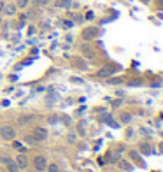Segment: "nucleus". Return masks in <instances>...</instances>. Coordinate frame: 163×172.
<instances>
[{
	"label": "nucleus",
	"mask_w": 163,
	"mask_h": 172,
	"mask_svg": "<svg viewBox=\"0 0 163 172\" xmlns=\"http://www.w3.org/2000/svg\"><path fill=\"white\" fill-rule=\"evenodd\" d=\"M119 120H121V123H128V121H132V116L128 114V113H123L119 116Z\"/></svg>",
	"instance_id": "nucleus-15"
},
{
	"label": "nucleus",
	"mask_w": 163,
	"mask_h": 172,
	"mask_svg": "<svg viewBox=\"0 0 163 172\" xmlns=\"http://www.w3.org/2000/svg\"><path fill=\"white\" fill-rule=\"evenodd\" d=\"M35 7H44V5H49L51 4V0H30Z\"/></svg>",
	"instance_id": "nucleus-12"
},
{
	"label": "nucleus",
	"mask_w": 163,
	"mask_h": 172,
	"mask_svg": "<svg viewBox=\"0 0 163 172\" xmlns=\"http://www.w3.org/2000/svg\"><path fill=\"white\" fill-rule=\"evenodd\" d=\"M100 35V30L97 27H88V28L83 30V39L84 41H93V39H97Z\"/></svg>",
	"instance_id": "nucleus-3"
},
{
	"label": "nucleus",
	"mask_w": 163,
	"mask_h": 172,
	"mask_svg": "<svg viewBox=\"0 0 163 172\" xmlns=\"http://www.w3.org/2000/svg\"><path fill=\"white\" fill-rule=\"evenodd\" d=\"M14 162H16V165L19 167V170H25V169L28 167V158H27V155H25V153H19V155H16Z\"/></svg>",
	"instance_id": "nucleus-5"
},
{
	"label": "nucleus",
	"mask_w": 163,
	"mask_h": 172,
	"mask_svg": "<svg viewBox=\"0 0 163 172\" xmlns=\"http://www.w3.org/2000/svg\"><path fill=\"white\" fill-rule=\"evenodd\" d=\"M58 118H60V120H62V121H63V125H70V116H67V114H62V116H58Z\"/></svg>",
	"instance_id": "nucleus-17"
},
{
	"label": "nucleus",
	"mask_w": 163,
	"mask_h": 172,
	"mask_svg": "<svg viewBox=\"0 0 163 172\" xmlns=\"http://www.w3.org/2000/svg\"><path fill=\"white\" fill-rule=\"evenodd\" d=\"M130 156L133 158L135 162H140V156H139V153H137V151H130Z\"/></svg>",
	"instance_id": "nucleus-19"
},
{
	"label": "nucleus",
	"mask_w": 163,
	"mask_h": 172,
	"mask_svg": "<svg viewBox=\"0 0 163 172\" xmlns=\"http://www.w3.org/2000/svg\"><path fill=\"white\" fill-rule=\"evenodd\" d=\"M0 135L4 141H14L16 139V128L14 127H9V125H4L0 128Z\"/></svg>",
	"instance_id": "nucleus-2"
},
{
	"label": "nucleus",
	"mask_w": 163,
	"mask_h": 172,
	"mask_svg": "<svg viewBox=\"0 0 163 172\" xmlns=\"http://www.w3.org/2000/svg\"><path fill=\"white\" fill-rule=\"evenodd\" d=\"M0 23H2V16H0Z\"/></svg>",
	"instance_id": "nucleus-26"
},
{
	"label": "nucleus",
	"mask_w": 163,
	"mask_h": 172,
	"mask_svg": "<svg viewBox=\"0 0 163 172\" xmlns=\"http://www.w3.org/2000/svg\"><path fill=\"white\" fill-rule=\"evenodd\" d=\"M48 135H49V134H48V128H44V127H34V130H32V137H34L35 142L46 141Z\"/></svg>",
	"instance_id": "nucleus-1"
},
{
	"label": "nucleus",
	"mask_w": 163,
	"mask_h": 172,
	"mask_svg": "<svg viewBox=\"0 0 163 172\" xmlns=\"http://www.w3.org/2000/svg\"><path fill=\"white\" fill-rule=\"evenodd\" d=\"M5 4H7L5 0H0V14H2V11H4V7H5Z\"/></svg>",
	"instance_id": "nucleus-22"
},
{
	"label": "nucleus",
	"mask_w": 163,
	"mask_h": 172,
	"mask_svg": "<svg viewBox=\"0 0 163 172\" xmlns=\"http://www.w3.org/2000/svg\"><path fill=\"white\" fill-rule=\"evenodd\" d=\"M74 65H76L77 69H81V70H88V62L83 60V58H79V56L74 58Z\"/></svg>",
	"instance_id": "nucleus-8"
},
{
	"label": "nucleus",
	"mask_w": 163,
	"mask_h": 172,
	"mask_svg": "<svg viewBox=\"0 0 163 172\" xmlns=\"http://www.w3.org/2000/svg\"><path fill=\"white\" fill-rule=\"evenodd\" d=\"M55 5L58 9H69L72 5V0H55Z\"/></svg>",
	"instance_id": "nucleus-9"
},
{
	"label": "nucleus",
	"mask_w": 163,
	"mask_h": 172,
	"mask_svg": "<svg viewBox=\"0 0 163 172\" xmlns=\"http://www.w3.org/2000/svg\"><path fill=\"white\" fill-rule=\"evenodd\" d=\"M9 160H11V156H7V155H0V162H2L4 165L7 163Z\"/></svg>",
	"instance_id": "nucleus-20"
},
{
	"label": "nucleus",
	"mask_w": 163,
	"mask_h": 172,
	"mask_svg": "<svg viewBox=\"0 0 163 172\" xmlns=\"http://www.w3.org/2000/svg\"><path fill=\"white\" fill-rule=\"evenodd\" d=\"M93 18H95V14H93V13H88V14H86V20H93Z\"/></svg>",
	"instance_id": "nucleus-24"
},
{
	"label": "nucleus",
	"mask_w": 163,
	"mask_h": 172,
	"mask_svg": "<svg viewBox=\"0 0 163 172\" xmlns=\"http://www.w3.org/2000/svg\"><path fill=\"white\" fill-rule=\"evenodd\" d=\"M49 172H60V165L58 163H48V167H46Z\"/></svg>",
	"instance_id": "nucleus-14"
},
{
	"label": "nucleus",
	"mask_w": 163,
	"mask_h": 172,
	"mask_svg": "<svg viewBox=\"0 0 163 172\" xmlns=\"http://www.w3.org/2000/svg\"><path fill=\"white\" fill-rule=\"evenodd\" d=\"M119 169H123V170H130V169H132V163H128V162H119Z\"/></svg>",
	"instance_id": "nucleus-18"
},
{
	"label": "nucleus",
	"mask_w": 163,
	"mask_h": 172,
	"mask_svg": "<svg viewBox=\"0 0 163 172\" xmlns=\"http://www.w3.org/2000/svg\"><path fill=\"white\" fill-rule=\"evenodd\" d=\"M16 11H18L16 4H5V7H4V11H2V14H5V16H9V18H12V16L16 14Z\"/></svg>",
	"instance_id": "nucleus-7"
},
{
	"label": "nucleus",
	"mask_w": 163,
	"mask_h": 172,
	"mask_svg": "<svg viewBox=\"0 0 163 172\" xmlns=\"http://www.w3.org/2000/svg\"><path fill=\"white\" fill-rule=\"evenodd\" d=\"M12 146H14V149H19L21 153H27V148H25L21 142H12Z\"/></svg>",
	"instance_id": "nucleus-16"
},
{
	"label": "nucleus",
	"mask_w": 163,
	"mask_h": 172,
	"mask_svg": "<svg viewBox=\"0 0 163 172\" xmlns=\"http://www.w3.org/2000/svg\"><path fill=\"white\" fill-rule=\"evenodd\" d=\"M5 167H7V170H9V172H19V167L16 165V162L12 160V158H11L7 163H5Z\"/></svg>",
	"instance_id": "nucleus-10"
},
{
	"label": "nucleus",
	"mask_w": 163,
	"mask_h": 172,
	"mask_svg": "<svg viewBox=\"0 0 163 172\" xmlns=\"http://www.w3.org/2000/svg\"><path fill=\"white\" fill-rule=\"evenodd\" d=\"M32 120H34L32 114H25V116H19V118H18V123H19V125H27V123H30Z\"/></svg>",
	"instance_id": "nucleus-11"
},
{
	"label": "nucleus",
	"mask_w": 163,
	"mask_h": 172,
	"mask_svg": "<svg viewBox=\"0 0 163 172\" xmlns=\"http://www.w3.org/2000/svg\"><path fill=\"white\" fill-rule=\"evenodd\" d=\"M30 5V0H16V7L18 9H27Z\"/></svg>",
	"instance_id": "nucleus-13"
},
{
	"label": "nucleus",
	"mask_w": 163,
	"mask_h": 172,
	"mask_svg": "<svg viewBox=\"0 0 163 172\" xmlns=\"http://www.w3.org/2000/svg\"><path fill=\"white\" fill-rule=\"evenodd\" d=\"M69 141H70V142H76V134H70V135H69Z\"/></svg>",
	"instance_id": "nucleus-23"
},
{
	"label": "nucleus",
	"mask_w": 163,
	"mask_h": 172,
	"mask_svg": "<svg viewBox=\"0 0 163 172\" xmlns=\"http://www.w3.org/2000/svg\"><path fill=\"white\" fill-rule=\"evenodd\" d=\"M109 83H111V84H119L121 79L119 77H111V79H109Z\"/></svg>",
	"instance_id": "nucleus-21"
},
{
	"label": "nucleus",
	"mask_w": 163,
	"mask_h": 172,
	"mask_svg": "<svg viewBox=\"0 0 163 172\" xmlns=\"http://www.w3.org/2000/svg\"><path fill=\"white\" fill-rule=\"evenodd\" d=\"M34 167H35V170H46V167H48V160L44 155H37L34 158Z\"/></svg>",
	"instance_id": "nucleus-4"
},
{
	"label": "nucleus",
	"mask_w": 163,
	"mask_h": 172,
	"mask_svg": "<svg viewBox=\"0 0 163 172\" xmlns=\"http://www.w3.org/2000/svg\"><path fill=\"white\" fill-rule=\"evenodd\" d=\"M142 2H149V0H142Z\"/></svg>",
	"instance_id": "nucleus-25"
},
{
	"label": "nucleus",
	"mask_w": 163,
	"mask_h": 172,
	"mask_svg": "<svg viewBox=\"0 0 163 172\" xmlns=\"http://www.w3.org/2000/svg\"><path fill=\"white\" fill-rule=\"evenodd\" d=\"M116 70H119V67H118V65H111V67H105V69H100L98 76H100V77H107V76L114 74Z\"/></svg>",
	"instance_id": "nucleus-6"
}]
</instances>
